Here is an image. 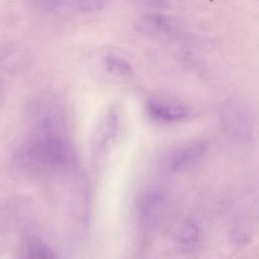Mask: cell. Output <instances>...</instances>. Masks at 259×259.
I'll list each match as a JSON object with an SVG mask.
<instances>
[{"label": "cell", "instance_id": "6da1fadb", "mask_svg": "<svg viewBox=\"0 0 259 259\" xmlns=\"http://www.w3.org/2000/svg\"><path fill=\"white\" fill-rule=\"evenodd\" d=\"M21 158L30 170L51 172L66 167L73 158L69 142L58 133H35Z\"/></svg>", "mask_w": 259, "mask_h": 259}, {"label": "cell", "instance_id": "7a4b0ae2", "mask_svg": "<svg viewBox=\"0 0 259 259\" xmlns=\"http://www.w3.org/2000/svg\"><path fill=\"white\" fill-rule=\"evenodd\" d=\"M31 50L22 43L6 41L0 45V68L9 74H19L33 64Z\"/></svg>", "mask_w": 259, "mask_h": 259}, {"label": "cell", "instance_id": "3957f363", "mask_svg": "<svg viewBox=\"0 0 259 259\" xmlns=\"http://www.w3.org/2000/svg\"><path fill=\"white\" fill-rule=\"evenodd\" d=\"M147 110L154 120L166 123L180 121L187 115V109L183 106L159 100L149 101L147 104Z\"/></svg>", "mask_w": 259, "mask_h": 259}, {"label": "cell", "instance_id": "277c9868", "mask_svg": "<svg viewBox=\"0 0 259 259\" xmlns=\"http://www.w3.org/2000/svg\"><path fill=\"white\" fill-rule=\"evenodd\" d=\"M206 149V142L202 140L189 142L177 152L174 157L172 166L177 170L184 168L199 159L204 155Z\"/></svg>", "mask_w": 259, "mask_h": 259}, {"label": "cell", "instance_id": "5b68a950", "mask_svg": "<svg viewBox=\"0 0 259 259\" xmlns=\"http://www.w3.org/2000/svg\"><path fill=\"white\" fill-rule=\"evenodd\" d=\"M21 259H57L56 253L47 243L38 238L26 240L20 251Z\"/></svg>", "mask_w": 259, "mask_h": 259}, {"label": "cell", "instance_id": "8992f818", "mask_svg": "<svg viewBox=\"0 0 259 259\" xmlns=\"http://www.w3.org/2000/svg\"><path fill=\"white\" fill-rule=\"evenodd\" d=\"M106 63L111 71L118 74H127L131 71V66L126 61L115 56L108 58Z\"/></svg>", "mask_w": 259, "mask_h": 259}, {"label": "cell", "instance_id": "52a82bcc", "mask_svg": "<svg viewBox=\"0 0 259 259\" xmlns=\"http://www.w3.org/2000/svg\"><path fill=\"white\" fill-rule=\"evenodd\" d=\"M198 236V230L194 225H188L186 227L181 234V239L185 243H190L196 240Z\"/></svg>", "mask_w": 259, "mask_h": 259}, {"label": "cell", "instance_id": "ba28073f", "mask_svg": "<svg viewBox=\"0 0 259 259\" xmlns=\"http://www.w3.org/2000/svg\"><path fill=\"white\" fill-rule=\"evenodd\" d=\"M5 97H6V87L3 79L0 77V108L4 103Z\"/></svg>", "mask_w": 259, "mask_h": 259}]
</instances>
